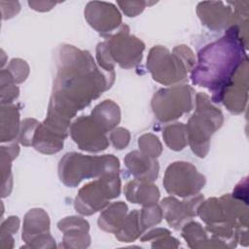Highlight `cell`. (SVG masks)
Listing matches in <instances>:
<instances>
[{
  "instance_id": "8992f818",
  "label": "cell",
  "mask_w": 249,
  "mask_h": 249,
  "mask_svg": "<svg viewBox=\"0 0 249 249\" xmlns=\"http://www.w3.org/2000/svg\"><path fill=\"white\" fill-rule=\"evenodd\" d=\"M247 62L248 60L240 65L222 94V98H225V106L232 113H240L246 106Z\"/></svg>"
},
{
  "instance_id": "52a82bcc",
  "label": "cell",
  "mask_w": 249,
  "mask_h": 249,
  "mask_svg": "<svg viewBox=\"0 0 249 249\" xmlns=\"http://www.w3.org/2000/svg\"><path fill=\"white\" fill-rule=\"evenodd\" d=\"M203 197L199 196L193 200H190L188 203H181L174 198L167 197L161 201L162 208L165 212V219L168 224L176 230H179L183 226V222L190 220L195 213V209H196V205L199 200Z\"/></svg>"
},
{
  "instance_id": "ba28073f",
  "label": "cell",
  "mask_w": 249,
  "mask_h": 249,
  "mask_svg": "<svg viewBox=\"0 0 249 249\" xmlns=\"http://www.w3.org/2000/svg\"><path fill=\"white\" fill-rule=\"evenodd\" d=\"M138 152H131L125 158V163L130 172L139 180H155L158 176V161Z\"/></svg>"
},
{
  "instance_id": "5b68a950",
  "label": "cell",
  "mask_w": 249,
  "mask_h": 249,
  "mask_svg": "<svg viewBox=\"0 0 249 249\" xmlns=\"http://www.w3.org/2000/svg\"><path fill=\"white\" fill-rule=\"evenodd\" d=\"M167 170L181 178L180 181L178 180L164 183L166 191L170 194H174L179 196H189L197 193L205 183V178L202 175L186 180V178L197 172L196 167H194L189 162H174L173 164L169 165Z\"/></svg>"
},
{
  "instance_id": "30bf717a",
  "label": "cell",
  "mask_w": 249,
  "mask_h": 249,
  "mask_svg": "<svg viewBox=\"0 0 249 249\" xmlns=\"http://www.w3.org/2000/svg\"><path fill=\"white\" fill-rule=\"evenodd\" d=\"M139 212L137 210H134L129 214L126 220H124L122 226L120 227L121 230L117 232L116 236L120 240H124L125 242H129L133 239H135L140 232L144 230L142 226H140V220L138 217Z\"/></svg>"
},
{
  "instance_id": "7a4b0ae2",
  "label": "cell",
  "mask_w": 249,
  "mask_h": 249,
  "mask_svg": "<svg viewBox=\"0 0 249 249\" xmlns=\"http://www.w3.org/2000/svg\"><path fill=\"white\" fill-rule=\"evenodd\" d=\"M119 160L112 155L88 157L77 153L66 154L59 163V177L67 186L74 187L85 178L117 174Z\"/></svg>"
},
{
  "instance_id": "6da1fadb",
  "label": "cell",
  "mask_w": 249,
  "mask_h": 249,
  "mask_svg": "<svg viewBox=\"0 0 249 249\" xmlns=\"http://www.w3.org/2000/svg\"><path fill=\"white\" fill-rule=\"evenodd\" d=\"M245 49L238 26H231L225 37L208 45L198 53V65L192 75L194 84L208 88L213 91L215 102L221 101L225 88L247 60Z\"/></svg>"
},
{
  "instance_id": "9c48e42d",
  "label": "cell",
  "mask_w": 249,
  "mask_h": 249,
  "mask_svg": "<svg viewBox=\"0 0 249 249\" xmlns=\"http://www.w3.org/2000/svg\"><path fill=\"white\" fill-rule=\"evenodd\" d=\"M126 210L127 207L123 201L112 204L100 215L98 220L99 227L107 231H114L116 229L118 231L124 220Z\"/></svg>"
},
{
  "instance_id": "3957f363",
  "label": "cell",
  "mask_w": 249,
  "mask_h": 249,
  "mask_svg": "<svg viewBox=\"0 0 249 249\" xmlns=\"http://www.w3.org/2000/svg\"><path fill=\"white\" fill-rule=\"evenodd\" d=\"M206 101V95H197L198 110L193 115L188 125L192 149L198 157H204L207 153L210 136L223 123L221 111L211 106V104Z\"/></svg>"
},
{
  "instance_id": "277c9868",
  "label": "cell",
  "mask_w": 249,
  "mask_h": 249,
  "mask_svg": "<svg viewBox=\"0 0 249 249\" xmlns=\"http://www.w3.org/2000/svg\"><path fill=\"white\" fill-rule=\"evenodd\" d=\"M120 194V180L117 174L103 175L98 181L90 183L80 190L75 207L82 214H92L108 203V199Z\"/></svg>"
}]
</instances>
